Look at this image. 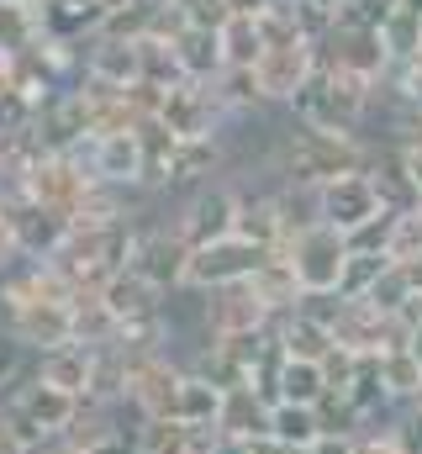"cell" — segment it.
I'll list each match as a JSON object with an SVG mask.
<instances>
[{
    "mask_svg": "<svg viewBox=\"0 0 422 454\" xmlns=\"http://www.w3.org/2000/svg\"><path fill=\"white\" fill-rule=\"evenodd\" d=\"M69 317H74V343H85V348H106V343L121 339V328H116L111 307L101 301V291H80L69 301Z\"/></svg>",
    "mask_w": 422,
    "mask_h": 454,
    "instance_id": "23",
    "label": "cell"
},
{
    "mask_svg": "<svg viewBox=\"0 0 422 454\" xmlns=\"http://www.w3.org/2000/svg\"><path fill=\"white\" fill-rule=\"evenodd\" d=\"M275 248H259L248 238H216V243H201L191 248V264H185V286L191 291H222V286H243L254 280V270L270 259Z\"/></svg>",
    "mask_w": 422,
    "mask_h": 454,
    "instance_id": "6",
    "label": "cell"
},
{
    "mask_svg": "<svg viewBox=\"0 0 422 454\" xmlns=\"http://www.w3.org/2000/svg\"><path fill=\"white\" fill-rule=\"evenodd\" d=\"M396 11V0H343L338 5V27H375L380 32V21Z\"/></svg>",
    "mask_w": 422,
    "mask_h": 454,
    "instance_id": "31",
    "label": "cell"
},
{
    "mask_svg": "<svg viewBox=\"0 0 422 454\" xmlns=\"http://www.w3.org/2000/svg\"><path fill=\"white\" fill-rule=\"evenodd\" d=\"M0 328L27 354H48V348L74 343V317H69L64 301H16V307L0 312Z\"/></svg>",
    "mask_w": 422,
    "mask_h": 454,
    "instance_id": "10",
    "label": "cell"
},
{
    "mask_svg": "<svg viewBox=\"0 0 422 454\" xmlns=\"http://www.w3.org/2000/svg\"><path fill=\"white\" fill-rule=\"evenodd\" d=\"M5 223H11V232H16L21 259H53V254H59V243L69 238V223H64V217L43 212V207H37V201H27V196L5 201Z\"/></svg>",
    "mask_w": 422,
    "mask_h": 454,
    "instance_id": "15",
    "label": "cell"
},
{
    "mask_svg": "<svg viewBox=\"0 0 422 454\" xmlns=\"http://www.w3.org/2000/svg\"><path fill=\"white\" fill-rule=\"evenodd\" d=\"M248 454H291L275 434H264V439H248Z\"/></svg>",
    "mask_w": 422,
    "mask_h": 454,
    "instance_id": "36",
    "label": "cell"
},
{
    "mask_svg": "<svg viewBox=\"0 0 422 454\" xmlns=\"http://www.w3.org/2000/svg\"><path fill=\"white\" fill-rule=\"evenodd\" d=\"M216 434H227V439H264L270 434V402L264 396H254L248 386H232L227 396H222V412H216Z\"/></svg>",
    "mask_w": 422,
    "mask_h": 454,
    "instance_id": "19",
    "label": "cell"
},
{
    "mask_svg": "<svg viewBox=\"0 0 422 454\" xmlns=\"http://www.w3.org/2000/svg\"><path fill=\"white\" fill-rule=\"evenodd\" d=\"M275 254H285V264L296 270L301 291H338L343 264H348V238L332 232L327 223H307V227H296Z\"/></svg>",
    "mask_w": 422,
    "mask_h": 454,
    "instance_id": "3",
    "label": "cell"
},
{
    "mask_svg": "<svg viewBox=\"0 0 422 454\" xmlns=\"http://www.w3.org/2000/svg\"><path fill=\"white\" fill-rule=\"evenodd\" d=\"M254 296L270 307V317H285V312H296L301 307V280H296V270L285 264V254H270L259 270H254Z\"/></svg>",
    "mask_w": 422,
    "mask_h": 454,
    "instance_id": "21",
    "label": "cell"
},
{
    "mask_svg": "<svg viewBox=\"0 0 422 454\" xmlns=\"http://www.w3.org/2000/svg\"><path fill=\"white\" fill-rule=\"evenodd\" d=\"M207 296V328L211 339H248V333H270V307L254 296V286H222V291H201Z\"/></svg>",
    "mask_w": 422,
    "mask_h": 454,
    "instance_id": "13",
    "label": "cell"
},
{
    "mask_svg": "<svg viewBox=\"0 0 422 454\" xmlns=\"http://www.w3.org/2000/svg\"><path fill=\"white\" fill-rule=\"evenodd\" d=\"M238 207H243V196H238V185L222 175V180H207V185L185 191V196L175 201L169 223H175V232H180L191 248H201V243H216V238H232Z\"/></svg>",
    "mask_w": 422,
    "mask_h": 454,
    "instance_id": "1",
    "label": "cell"
},
{
    "mask_svg": "<svg viewBox=\"0 0 422 454\" xmlns=\"http://www.w3.org/2000/svg\"><path fill=\"white\" fill-rule=\"evenodd\" d=\"M0 402H5L11 412H21V418H27V423H32L43 439H59V434H69V423H74V418H80V407H85L80 396L43 386L32 370H27V375H21V380H16V386L0 396Z\"/></svg>",
    "mask_w": 422,
    "mask_h": 454,
    "instance_id": "11",
    "label": "cell"
},
{
    "mask_svg": "<svg viewBox=\"0 0 422 454\" xmlns=\"http://www.w3.org/2000/svg\"><path fill=\"white\" fill-rule=\"evenodd\" d=\"M396 153V164H402V175L418 185V196H422V137L418 143H407V148H391Z\"/></svg>",
    "mask_w": 422,
    "mask_h": 454,
    "instance_id": "33",
    "label": "cell"
},
{
    "mask_svg": "<svg viewBox=\"0 0 422 454\" xmlns=\"http://www.w3.org/2000/svg\"><path fill=\"white\" fill-rule=\"evenodd\" d=\"M185 264H191V243L175 232L169 217H153V223H137V238H132V259L127 270H137L148 286H159L164 296L185 286Z\"/></svg>",
    "mask_w": 422,
    "mask_h": 454,
    "instance_id": "5",
    "label": "cell"
},
{
    "mask_svg": "<svg viewBox=\"0 0 422 454\" xmlns=\"http://www.w3.org/2000/svg\"><path fill=\"white\" fill-rule=\"evenodd\" d=\"M0 454H27V450H21V439L11 434V423H5V418H0Z\"/></svg>",
    "mask_w": 422,
    "mask_h": 454,
    "instance_id": "38",
    "label": "cell"
},
{
    "mask_svg": "<svg viewBox=\"0 0 422 454\" xmlns=\"http://www.w3.org/2000/svg\"><path fill=\"white\" fill-rule=\"evenodd\" d=\"M270 434L285 444V450H307L322 439V423H316V407H296V402H275L270 407Z\"/></svg>",
    "mask_w": 422,
    "mask_h": 454,
    "instance_id": "27",
    "label": "cell"
},
{
    "mask_svg": "<svg viewBox=\"0 0 422 454\" xmlns=\"http://www.w3.org/2000/svg\"><path fill=\"white\" fill-rule=\"evenodd\" d=\"M396 5H407V11H418L422 16V0H396Z\"/></svg>",
    "mask_w": 422,
    "mask_h": 454,
    "instance_id": "42",
    "label": "cell"
},
{
    "mask_svg": "<svg viewBox=\"0 0 422 454\" xmlns=\"http://www.w3.org/2000/svg\"><path fill=\"white\" fill-rule=\"evenodd\" d=\"M386 259L391 264H412L422 259V212H396V223H391V238H386Z\"/></svg>",
    "mask_w": 422,
    "mask_h": 454,
    "instance_id": "29",
    "label": "cell"
},
{
    "mask_svg": "<svg viewBox=\"0 0 422 454\" xmlns=\"http://www.w3.org/2000/svg\"><path fill=\"white\" fill-rule=\"evenodd\" d=\"M27 370H32V354H27L21 343L0 328V396H5V391H11V386L27 375Z\"/></svg>",
    "mask_w": 422,
    "mask_h": 454,
    "instance_id": "32",
    "label": "cell"
},
{
    "mask_svg": "<svg viewBox=\"0 0 422 454\" xmlns=\"http://www.w3.org/2000/svg\"><path fill=\"white\" fill-rule=\"evenodd\" d=\"M74 159H85V169L96 175V185L148 196V191H143L148 159H143V137H137V132H101V137H90Z\"/></svg>",
    "mask_w": 422,
    "mask_h": 454,
    "instance_id": "7",
    "label": "cell"
},
{
    "mask_svg": "<svg viewBox=\"0 0 422 454\" xmlns=\"http://www.w3.org/2000/svg\"><path fill=\"white\" fill-rule=\"evenodd\" d=\"M312 454H354V439H343V434H322L312 444Z\"/></svg>",
    "mask_w": 422,
    "mask_h": 454,
    "instance_id": "35",
    "label": "cell"
},
{
    "mask_svg": "<svg viewBox=\"0 0 422 454\" xmlns=\"http://www.w3.org/2000/svg\"><path fill=\"white\" fill-rule=\"evenodd\" d=\"M207 454H248V444H243V439H227V434H222V439H216V444H211Z\"/></svg>",
    "mask_w": 422,
    "mask_h": 454,
    "instance_id": "39",
    "label": "cell"
},
{
    "mask_svg": "<svg viewBox=\"0 0 422 454\" xmlns=\"http://www.w3.org/2000/svg\"><path fill=\"white\" fill-rule=\"evenodd\" d=\"M159 121H164V127H169L180 143H191V137H222V127H227V112L216 106L211 85L180 80V85H169V90H164Z\"/></svg>",
    "mask_w": 422,
    "mask_h": 454,
    "instance_id": "12",
    "label": "cell"
},
{
    "mask_svg": "<svg viewBox=\"0 0 422 454\" xmlns=\"http://www.w3.org/2000/svg\"><path fill=\"white\" fill-rule=\"evenodd\" d=\"M80 80H96V85H111V90L137 85V80H143V43L96 32V37L85 43V74H80Z\"/></svg>",
    "mask_w": 422,
    "mask_h": 454,
    "instance_id": "14",
    "label": "cell"
},
{
    "mask_svg": "<svg viewBox=\"0 0 422 454\" xmlns=\"http://www.w3.org/2000/svg\"><path fill=\"white\" fill-rule=\"evenodd\" d=\"M380 48H386L391 64H412V59H422V16L418 11L396 5V11L380 21Z\"/></svg>",
    "mask_w": 422,
    "mask_h": 454,
    "instance_id": "26",
    "label": "cell"
},
{
    "mask_svg": "<svg viewBox=\"0 0 422 454\" xmlns=\"http://www.w3.org/2000/svg\"><path fill=\"white\" fill-rule=\"evenodd\" d=\"M380 312L370 301H343L338 323H332V343L348 348V354H380Z\"/></svg>",
    "mask_w": 422,
    "mask_h": 454,
    "instance_id": "22",
    "label": "cell"
},
{
    "mask_svg": "<svg viewBox=\"0 0 422 454\" xmlns=\"http://www.w3.org/2000/svg\"><path fill=\"white\" fill-rule=\"evenodd\" d=\"M216 48H222V69H254L259 53H264L259 11H232V16L216 27Z\"/></svg>",
    "mask_w": 422,
    "mask_h": 454,
    "instance_id": "18",
    "label": "cell"
},
{
    "mask_svg": "<svg viewBox=\"0 0 422 454\" xmlns=\"http://www.w3.org/2000/svg\"><path fill=\"white\" fill-rule=\"evenodd\" d=\"M248 74H254V90H259L264 106H291L316 74V43H307V37L264 43L259 64H254Z\"/></svg>",
    "mask_w": 422,
    "mask_h": 454,
    "instance_id": "4",
    "label": "cell"
},
{
    "mask_svg": "<svg viewBox=\"0 0 422 454\" xmlns=\"http://www.w3.org/2000/svg\"><path fill=\"white\" fill-rule=\"evenodd\" d=\"M291 454H312V444H307V450H291Z\"/></svg>",
    "mask_w": 422,
    "mask_h": 454,
    "instance_id": "43",
    "label": "cell"
},
{
    "mask_svg": "<svg viewBox=\"0 0 422 454\" xmlns=\"http://www.w3.org/2000/svg\"><path fill=\"white\" fill-rule=\"evenodd\" d=\"M418 212H422V196H418Z\"/></svg>",
    "mask_w": 422,
    "mask_h": 454,
    "instance_id": "45",
    "label": "cell"
},
{
    "mask_svg": "<svg viewBox=\"0 0 422 454\" xmlns=\"http://www.w3.org/2000/svg\"><path fill=\"white\" fill-rule=\"evenodd\" d=\"M27 454H80V450H74L69 439H43L37 450H27Z\"/></svg>",
    "mask_w": 422,
    "mask_h": 454,
    "instance_id": "37",
    "label": "cell"
},
{
    "mask_svg": "<svg viewBox=\"0 0 422 454\" xmlns=\"http://www.w3.org/2000/svg\"><path fill=\"white\" fill-rule=\"evenodd\" d=\"M16 264H21V248H16V232H11L5 212H0V275H11Z\"/></svg>",
    "mask_w": 422,
    "mask_h": 454,
    "instance_id": "34",
    "label": "cell"
},
{
    "mask_svg": "<svg viewBox=\"0 0 422 454\" xmlns=\"http://www.w3.org/2000/svg\"><path fill=\"white\" fill-rule=\"evenodd\" d=\"M270 333H275V343L285 348V359H307V364H322V359L338 348L332 333H327L322 323H312V317H301V312L275 317V323H270Z\"/></svg>",
    "mask_w": 422,
    "mask_h": 454,
    "instance_id": "20",
    "label": "cell"
},
{
    "mask_svg": "<svg viewBox=\"0 0 422 454\" xmlns=\"http://www.w3.org/2000/svg\"><path fill=\"white\" fill-rule=\"evenodd\" d=\"M386 207H380V191L370 180V169L359 175H338V180H322L316 185V223H327L332 232H359L364 223H375Z\"/></svg>",
    "mask_w": 422,
    "mask_h": 454,
    "instance_id": "8",
    "label": "cell"
},
{
    "mask_svg": "<svg viewBox=\"0 0 422 454\" xmlns=\"http://www.w3.org/2000/svg\"><path fill=\"white\" fill-rule=\"evenodd\" d=\"M90 191H96V175H90L85 159H74V153H43V159L27 169V180H21V196L37 201L43 212L64 217V223H74V212L85 207Z\"/></svg>",
    "mask_w": 422,
    "mask_h": 454,
    "instance_id": "2",
    "label": "cell"
},
{
    "mask_svg": "<svg viewBox=\"0 0 422 454\" xmlns=\"http://www.w3.org/2000/svg\"><path fill=\"white\" fill-rule=\"evenodd\" d=\"M407 354L418 359V370H422V323H412V339H407Z\"/></svg>",
    "mask_w": 422,
    "mask_h": 454,
    "instance_id": "41",
    "label": "cell"
},
{
    "mask_svg": "<svg viewBox=\"0 0 422 454\" xmlns=\"http://www.w3.org/2000/svg\"><path fill=\"white\" fill-rule=\"evenodd\" d=\"M43 43V11L32 5H16V0H0V53H32Z\"/></svg>",
    "mask_w": 422,
    "mask_h": 454,
    "instance_id": "25",
    "label": "cell"
},
{
    "mask_svg": "<svg viewBox=\"0 0 422 454\" xmlns=\"http://www.w3.org/2000/svg\"><path fill=\"white\" fill-rule=\"evenodd\" d=\"M90 364H96V348L85 343H64V348H48V354H32V375L53 391H69V396H90Z\"/></svg>",
    "mask_w": 422,
    "mask_h": 454,
    "instance_id": "16",
    "label": "cell"
},
{
    "mask_svg": "<svg viewBox=\"0 0 422 454\" xmlns=\"http://www.w3.org/2000/svg\"><path fill=\"white\" fill-rule=\"evenodd\" d=\"M322 396H327L322 364H307V359H285V364H280V380H275V402H296V407H316Z\"/></svg>",
    "mask_w": 422,
    "mask_h": 454,
    "instance_id": "28",
    "label": "cell"
},
{
    "mask_svg": "<svg viewBox=\"0 0 422 454\" xmlns=\"http://www.w3.org/2000/svg\"><path fill=\"white\" fill-rule=\"evenodd\" d=\"M386 264H391L386 254H354V248H348V264H343V280H338V291H343L348 301L370 296V286L380 280V270H386Z\"/></svg>",
    "mask_w": 422,
    "mask_h": 454,
    "instance_id": "30",
    "label": "cell"
},
{
    "mask_svg": "<svg viewBox=\"0 0 422 454\" xmlns=\"http://www.w3.org/2000/svg\"><path fill=\"white\" fill-rule=\"evenodd\" d=\"M316 69H343L364 85H380L391 59L380 48V32L375 27H332L322 43H316Z\"/></svg>",
    "mask_w": 422,
    "mask_h": 454,
    "instance_id": "9",
    "label": "cell"
},
{
    "mask_svg": "<svg viewBox=\"0 0 422 454\" xmlns=\"http://www.w3.org/2000/svg\"><path fill=\"white\" fill-rule=\"evenodd\" d=\"M169 53H175L180 80L211 85V80L222 74V48H216V32H207V27H191V21H185V27L169 37Z\"/></svg>",
    "mask_w": 422,
    "mask_h": 454,
    "instance_id": "17",
    "label": "cell"
},
{
    "mask_svg": "<svg viewBox=\"0 0 422 454\" xmlns=\"http://www.w3.org/2000/svg\"><path fill=\"white\" fill-rule=\"evenodd\" d=\"M0 212H5V196H0Z\"/></svg>",
    "mask_w": 422,
    "mask_h": 454,
    "instance_id": "44",
    "label": "cell"
},
{
    "mask_svg": "<svg viewBox=\"0 0 422 454\" xmlns=\"http://www.w3.org/2000/svg\"><path fill=\"white\" fill-rule=\"evenodd\" d=\"M407 270V280H412V301L422 296V259H412V264H402Z\"/></svg>",
    "mask_w": 422,
    "mask_h": 454,
    "instance_id": "40",
    "label": "cell"
},
{
    "mask_svg": "<svg viewBox=\"0 0 422 454\" xmlns=\"http://www.w3.org/2000/svg\"><path fill=\"white\" fill-rule=\"evenodd\" d=\"M222 386H211L207 375H185L180 380V396H175V423L185 428H216V412H222Z\"/></svg>",
    "mask_w": 422,
    "mask_h": 454,
    "instance_id": "24",
    "label": "cell"
}]
</instances>
